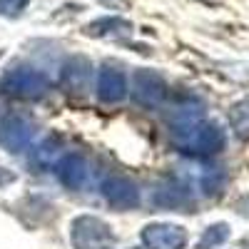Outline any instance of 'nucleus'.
Masks as SVG:
<instances>
[{"instance_id":"f257e3e1","label":"nucleus","mask_w":249,"mask_h":249,"mask_svg":"<svg viewBox=\"0 0 249 249\" xmlns=\"http://www.w3.org/2000/svg\"><path fill=\"white\" fill-rule=\"evenodd\" d=\"M170 140L175 150L187 157H212L224 150L227 142L219 124L204 117V107L197 100L175 107L170 117Z\"/></svg>"},{"instance_id":"f03ea898","label":"nucleus","mask_w":249,"mask_h":249,"mask_svg":"<svg viewBox=\"0 0 249 249\" xmlns=\"http://www.w3.org/2000/svg\"><path fill=\"white\" fill-rule=\"evenodd\" d=\"M0 88H3L5 95L15 100H40L48 95L50 80L45 72L23 65V68H10L0 80Z\"/></svg>"},{"instance_id":"7ed1b4c3","label":"nucleus","mask_w":249,"mask_h":249,"mask_svg":"<svg viewBox=\"0 0 249 249\" xmlns=\"http://www.w3.org/2000/svg\"><path fill=\"white\" fill-rule=\"evenodd\" d=\"M70 239L75 249H112L115 247V232L107 222H102L95 214H80L72 219Z\"/></svg>"},{"instance_id":"20e7f679","label":"nucleus","mask_w":249,"mask_h":249,"mask_svg":"<svg viewBox=\"0 0 249 249\" xmlns=\"http://www.w3.org/2000/svg\"><path fill=\"white\" fill-rule=\"evenodd\" d=\"M132 97L137 105L157 110L167 97V82L155 70H137L132 77Z\"/></svg>"},{"instance_id":"39448f33","label":"nucleus","mask_w":249,"mask_h":249,"mask_svg":"<svg viewBox=\"0 0 249 249\" xmlns=\"http://www.w3.org/2000/svg\"><path fill=\"white\" fill-rule=\"evenodd\" d=\"M35 137V124L28 117L20 115H8L0 120V147L8 150L10 155H20L30 147Z\"/></svg>"},{"instance_id":"423d86ee","label":"nucleus","mask_w":249,"mask_h":249,"mask_svg":"<svg viewBox=\"0 0 249 249\" xmlns=\"http://www.w3.org/2000/svg\"><path fill=\"white\" fill-rule=\"evenodd\" d=\"M90 77H92L90 60L82 55H72L60 68V88L72 97H85V92L90 90Z\"/></svg>"},{"instance_id":"0eeeda50","label":"nucleus","mask_w":249,"mask_h":249,"mask_svg":"<svg viewBox=\"0 0 249 249\" xmlns=\"http://www.w3.org/2000/svg\"><path fill=\"white\" fill-rule=\"evenodd\" d=\"M140 239L144 249H184L187 244V232L179 224L170 222H152L147 227H142Z\"/></svg>"},{"instance_id":"6e6552de","label":"nucleus","mask_w":249,"mask_h":249,"mask_svg":"<svg viewBox=\"0 0 249 249\" xmlns=\"http://www.w3.org/2000/svg\"><path fill=\"white\" fill-rule=\"evenodd\" d=\"M55 175H57V182L65 187L70 192H77L88 184V177H90V164L88 160L82 157L80 152H68L62 155L55 164Z\"/></svg>"},{"instance_id":"1a4fd4ad","label":"nucleus","mask_w":249,"mask_h":249,"mask_svg":"<svg viewBox=\"0 0 249 249\" xmlns=\"http://www.w3.org/2000/svg\"><path fill=\"white\" fill-rule=\"evenodd\" d=\"M100 195L115 210H135L140 204V190L127 177H107L100 184Z\"/></svg>"},{"instance_id":"9d476101","label":"nucleus","mask_w":249,"mask_h":249,"mask_svg":"<svg viewBox=\"0 0 249 249\" xmlns=\"http://www.w3.org/2000/svg\"><path fill=\"white\" fill-rule=\"evenodd\" d=\"M95 90H97L100 102H105V105H117V102H122L124 97H127V80H124V75L117 68L105 65L97 75Z\"/></svg>"},{"instance_id":"9b49d317","label":"nucleus","mask_w":249,"mask_h":249,"mask_svg":"<svg viewBox=\"0 0 249 249\" xmlns=\"http://www.w3.org/2000/svg\"><path fill=\"white\" fill-rule=\"evenodd\" d=\"M152 202L162 210H184V207H192V190L179 179H170L155 190Z\"/></svg>"},{"instance_id":"f8f14e48","label":"nucleus","mask_w":249,"mask_h":249,"mask_svg":"<svg viewBox=\"0 0 249 249\" xmlns=\"http://www.w3.org/2000/svg\"><path fill=\"white\" fill-rule=\"evenodd\" d=\"M62 157V140L57 135H48L43 142H37L30 152V167L33 172H48L55 167L57 160Z\"/></svg>"},{"instance_id":"ddd939ff","label":"nucleus","mask_w":249,"mask_h":249,"mask_svg":"<svg viewBox=\"0 0 249 249\" xmlns=\"http://www.w3.org/2000/svg\"><path fill=\"white\" fill-rule=\"evenodd\" d=\"M132 33V25L122 18H100V20H92V23L85 28V35L90 37H122V35H130Z\"/></svg>"},{"instance_id":"4468645a","label":"nucleus","mask_w":249,"mask_h":249,"mask_svg":"<svg viewBox=\"0 0 249 249\" xmlns=\"http://www.w3.org/2000/svg\"><path fill=\"white\" fill-rule=\"evenodd\" d=\"M230 127L232 132L242 140V142H249V100H239L230 107Z\"/></svg>"},{"instance_id":"2eb2a0df","label":"nucleus","mask_w":249,"mask_h":249,"mask_svg":"<svg viewBox=\"0 0 249 249\" xmlns=\"http://www.w3.org/2000/svg\"><path fill=\"white\" fill-rule=\"evenodd\" d=\"M227 239H230V224L219 222V224H212V227H207V230H204V234L199 237L197 249H217Z\"/></svg>"},{"instance_id":"dca6fc26","label":"nucleus","mask_w":249,"mask_h":249,"mask_svg":"<svg viewBox=\"0 0 249 249\" xmlns=\"http://www.w3.org/2000/svg\"><path fill=\"white\" fill-rule=\"evenodd\" d=\"M222 187H224V172L219 167H210L202 175V192L207 197H214L217 192H222Z\"/></svg>"},{"instance_id":"f3484780","label":"nucleus","mask_w":249,"mask_h":249,"mask_svg":"<svg viewBox=\"0 0 249 249\" xmlns=\"http://www.w3.org/2000/svg\"><path fill=\"white\" fill-rule=\"evenodd\" d=\"M28 5H30V0H0V15L3 18H18Z\"/></svg>"},{"instance_id":"a211bd4d","label":"nucleus","mask_w":249,"mask_h":249,"mask_svg":"<svg viewBox=\"0 0 249 249\" xmlns=\"http://www.w3.org/2000/svg\"><path fill=\"white\" fill-rule=\"evenodd\" d=\"M13 182H15V172L0 164V187H8V184H13Z\"/></svg>"}]
</instances>
